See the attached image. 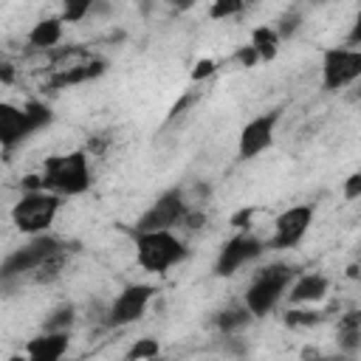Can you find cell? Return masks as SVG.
Here are the masks:
<instances>
[{"label": "cell", "instance_id": "cell-4", "mask_svg": "<svg viewBox=\"0 0 361 361\" xmlns=\"http://www.w3.org/2000/svg\"><path fill=\"white\" fill-rule=\"evenodd\" d=\"M51 121H54V113L39 99L25 102L23 107L3 102L0 104V147H3V152H11L17 144H23L28 135L39 133Z\"/></svg>", "mask_w": 361, "mask_h": 361}, {"label": "cell", "instance_id": "cell-35", "mask_svg": "<svg viewBox=\"0 0 361 361\" xmlns=\"http://www.w3.org/2000/svg\"><path fill=\"white\" fill-rule=\"evenodd\" d=\"M336 361H355V355H344L341 353V358H336Z\"/></svg>", "mask_w": 361, "mask_h": 361}, {"label": "cell", "instance_id": "cell-26", "mask_svg": "<svg viewBox=\"0 0 361 361\" xmlns=\"http://www.w3.org/2000/svg\"><path fill=\"white\" fill-rule=\"evenodd\" d=\"M338 350L344 355H355L361 350V330H344V333H338Z\"/></svg>", "mask_w": 361, "mask_h": 361}, {"label": "cell", "instance_id": "cell-32", "mask_svg": "<svg viewBox=\"0 0 361 361\" xmlns=\"http://www.w3.org/2000/svg\"><path fill=\"white\" fill-rule=\"evenodd\" d=\"M347 45H350V48H361V8H358V14H355V20H353V25H350Z\"/></svg>", "mask_w": 361, "mask_h": 361}, {"label": "cell", "instance_id": "cell-20", "mask_svg": "<svg viewBox=\"0 0 361 361\" xmlns=\"http://www.w3.org/2000/svg\"><path fill=\"white\" fill-rule=\"evenodd\" d=\"M90 8H93V0H68L59 11V20L62 23H85L90 17Z\"/></svg>", "mask_w": 361, "mask_h": 361}, {"label": "cell", "instance_id": "cell-11", "mask_svg": "<svg viewBox=\"0 0 361 361\" xmlns=\"http://www.w3.org/2000/svg\"><path fill=\"white\" fill-rule=\"evenodd\" d=\"M265 251L262 240L254 237L251 231H237L231 240L223 243V248L217 251V259H214V274L217 276H234L243 265L254 262L259 254Z\"/></svg>", "mask_w": 361, "mask_h": 361}, {"label": "cell", "instance_id": "cell-6", "mask_svg": "<svg viewBox=\"0 0 361 361\" xmlns=\"http://www.w3.org/2000/svg\"><path fill=\"white\" fill-rule=\"evenodd\" d=\"M62 251H65V245H62L56 237H51V234L31 237L23 248H14L11 254H6L0 274H3L6 282L14 279V276H34L51 257H56V254H62Z\"/></svg>", "mask_w": 361, "mask_h": 361}, {"label": "cell", "instance_id": "cell-13", "mask_svg": "<svg viewBox=\"0 0 361 361\" xmlns=\"http://www.w3.org/2000/svg\"><path fill=\"white\" fill-rule=\"evenodd\" d=\"M71 347V330L62 333H39L34 338H28V344L23 347L28 361H65V353Z\"/></svg>", "mask_w": 361, "mask_h": 361}, {"label": "cell", "instance_id": "cell-15", "mask_svg": "<svg viewBox=\"0 0 361 361\" xmlns=\"http://www.w3.org/2000/svg\"><path fill=\"white\" fill-rule=\"evenodd\" d=\"M28 45L37 48V51H54L62 39V20L59 17H42L31 25L28 31Z\"/></svg>", "mask_w": 361, "mask_h": 361}, {"label": "cell", "instance_id": "cell-24", "mask_svg": "<svg viewBox=\"0 0 361 361\" xmlns=\"http://www.w3.org/2000/svg\"><path fill=\"white\" fill-rule=\"evenodd\" d=\"M299 25H302V14H299L296 8H288V11L279 17V23H274V28H276L279 39H288V37H293V34L299 31Z\"/></svg>", "mask_w": 361, "mask_h": 361}, {"label": "cell", "instance_id": "cell-33", "mask_svg": "<svg viewBox=\"0 0 361 361\" xmlns=\"http://www.w3.org/2000/svg\"><path fill=\"white\" fill-rule=\"evenodd\" d=\"M0 82H3V85H11V82H14V65H11V62H3V65H0Z\"/></svg>", "mask_w": 361, "mask_h": 361}, {"label": "cell", "instance_id": "cell-30", "mask_svg": "<svg viewBox=\"0 0 361 361\" xmlns=\"http://www.w3.org/2000/svg\"><path fill=\"white\" fill-rule=\"evenodd\" d=\"M214 71H217V62H214L212 56H203V59H197V62H195V68H192V82L209 79Z\"/></svg>", "mask_w": 361, "mask_h": 361}, {"label": "cell", "instance_id": "cell-10", "mask_svg": "<svg viewBox=\"0 0 361 361\" xmlns=\"http://www.w3.org/2000/svg\"><path fill=\"white\" fill-rule=\"evenodd\" d=\"M313 214H316V209L310 203H296V206H288L285 212H279L276 220H274L271 248H279V251L296 248L305 240V234L310 231Z\"/></svg>", "mask_w": 361, "mask_h": 361}, {"label": "cell", "instance_id": "cell-3", "mask_svg": "<svg viewBox=\"0 0 361 361\" xmlns=\"http://www.w3.org/2000/svg\"><path fill=\"white\" fill-rule=\"evenodd\" d=\"M135 262L147 274H166L189 257L186 243L175 231H133Z\"/></svg>", "mask_w": 361, "mask_h": 361}, {"label": "cell", "instance_id": "cell-16", "mask_svg": "<svg viewBox=\"0 0 361 361\" xmlns=\"http://www.w3.org/2000/svg\"><path fill=\"white\" fill-rule=\"evenodd\" d=\"M248 42L257 48V54H259V59H262V62H271V59H276V54H279V45H282V39H279L276 28H274V25H268V23H262V25H254V28H251V37H248Z\"/></svg>", "mask_w": 361, "mask_h": 361}, {"label": "cell", "instance_id": "cell-17", "mask_svg": "<svg viewBox=\"0 0 361 361\" xmlns=\"http://www.w3.org/2000/svg\"><path fill=\"white\" fill-rule=\"evenodd\" d=\"M251 319H254V316H251V310L240 302V305L223 307V310L214 316V324H217V330H220L223 336H237V333H240Z\"/></svg>", "mask_w": 361, "mask_h": 361}, {"label": "cell", "instance_id": "cell-21", "mask_svg": "<svg viewBox=\"0 0 361 361\" xmlns=\"http://www.w3.org/2000/svg\"><path fill=\"white\" fill-rule=\"evenodd\" d=\"M324 316L319 313V310H305V307H290L288 313H285V324L288 327H313V324H319Z\"/></svg>", "mask_w": 361, "mask_h": 361}, {"label": "cell", "instance_id": "cell-23", "mask_svg": "<svg viewBox=\"0 0 361 361\" xmlns=\"http://www.w3.org/2000/svg\"><path fill=\"white\" fill-rule=\"evenodd\" d=\"M65 262H68V254H65V251H62V254H56V257H51V259H48V262L34 274V279H37V282H54V279L65 271Z\"/></svg>", "mask_w": 361, "mask_h": 361}, {"label": "cell", "instance_id": "cell-19", "mask_svg": "<svg viewBox=\"0 0 361 361\" xmlns=\"http://www.w3.org/2000/svg\"><path fill=\"white\" fill-rule=\"evenodd\" d=\"M73 322H76V307H73V305H59V307L51 310V316L42 322V330H45V333H62V330H71Z\"/></svg>", "mask_w": 361, "mask_h": 361}, {"label": "cell", "instance_id": "cell-7", "mask_svg": "<svg viewBox=\"0 0 361 361\" xmlns=\"http://www.w3.org/2000/svg\"><path fill=\"white\" fill-rule=\"evenodd\" d=\"M189 206H192V203L186 200L183 189L172 186V189L161 192V195L144 209V214L135 220V228H133V231H172V228H178L180 220L186 217Z\"/></svg>", "mask_w": 361, "mask_h": 361}, {"label": "cell", "instance_id": "cell-37", "mask_svg": "<svg viewBox=\"0 0 361 361\" xmlns=\"http://www.w3.org/2000/svg\"><path fill=\"white\" fill-rule=\"evenodd\" d=\"M152 361H158V358H152Z\"/></svg>", "mask_w": 361, "mask_h": 361}, {"label": "cell", "instance_id": "cell-14", "mask_svg": "<svg viewBox=\"0 0 361 361\" xmlns=\"http://www.w3.org/2000/svg\"><path fill=\"white\" fill-rule=\"evenodd\" d=\"M330 293V279L324 276V274H299L296 279H293V285H290V290H288V302L293 305V307H302V305H316V302H322L324 296Z\"/></svg>", "mask_w": 361, "mask_h": 361}, {"label": "cell", "instance_id": "cell-2", "mask_svg": "<svg viewBox=\"0 0 361 361\" xmlns=\"http://www.w3.org/2000/svg\"><path fill=\"white\" fill-rule=\"evenodd\" d=\"M42 183L45 192H54L59 197H76L85 195L93 183L90 172V152L87 149H73L65 155H54L42 166Z\"/></svg>", "mask_w": 361, "mask_h": 361}, {"label": "cell", "instance_id": "cell-9", "mask_svg": "<svg viewBox=\"0 0 361 361\" xmlns=\"http://www.w3.org/2000/svg\"><path fill=\"white\" fill-rule=\"evenodd\" d=\"M152 296H155V288L147 285V282H130V285H124L121 293L110 302V307L104 313V324L107 327H127V324L138 322L147 313Z\"/></svg>", "mask_w": 361, "mask_h": 361}, {"label": "cell", "instance_id": "cell-22", "mask_svg": "<svg viewBox=\"0 0 361 361\" xmlns=\"http://www.w3.org/2000/svg\"><path fill=\"white\" fill-rule=\"evenodd\" d=\"M243 11H245V3H240V0H214L209 6V17L212 20H228V17H237Z\"/></svg>", "mask_w": 361, "mask_h": 361}, {"label": "cell", "instance_id": "cell-12", "mask_svg": "<svg viewBox=\"0 0 361 361\" xmlns=\"http://www.w3.org/2000/svg\"><path fill=\"white\" fill-rule=\"evenodd\" d=\"M276 121H279V110H268V113H259V116L248 118L240 130V138H237V158L251 161V158L262 155L274 144Z\"/></svg>", "mask_w": 361, "mask_h": 361}, {"label": "cell", "instance_id": "cell-18", "mask_svg": "<svg viewBox=\"0 0 361 361\" xmlns=\"http://www.w3.org/2000/svg\"><path fill=\"white\" fill-rule=\"evenodd\" d=\"M158 355H161V341L152 338V336H141V338H135V341L130 344L124 361H152V358H158Z\"/></svg>", "mask_w": 361, "mask_h": 361}, {"label": "cell", "instance_id": "cell-5", "mask_svg": "<svg viewBox=\"0 0 361 361\" xmlns=\"http://www.w3.org/2000/svg\"><path fill=\"white\" fill-rule=\"evenodd\" d=\"M59 209H62V197L54 192H45V189L42 192H23L20 200L11 206V223L23 234L39 237L54 226Z\"/></svg>", "mask_w": 361, "mask_h": 361}, {"label": "cell", "instance_id": "cell-8", "mask_svg": "<svg viewBox=\"0 0 361 361\" xmlns=\"http://www.w3.org/2000/svg\"><path fill=\"white\" fill-rule=\"evenodd\" d=\"M361 79V48L336 45L322 54V87L336 93Z\"/></svg>", "mask_w": 361, "mask_h": 361}, {"label": "cell", "instance_id": "cell-25", "mask_svg": "<svg viewBox=\"0 0 361 361\" xmlns=\"http://www.w3.org/2000/svg\"><path fill=\"white\" fill-rule=\"evenodd\" d=\"M206 212H203V206H189V212H186V217L180 220V228L183 231H200L203 226H206Z\"/></svg>", "mask_w": 361, "mask_h": 361}, {"label": "cell", "instance_id": "cell-36", "mask_svg": "<svg viewBox=\"0 0 361 361\" xmlns=\"http://www.w3.org/2000/svg\"><path fill=\"white\" fill-rule=\"evenodd\" d=\"M358 102H361V90H358Z\"/></svg>", "mask_w": 361, "mask_h": 361}, {"label": "cell", "instance_id": "cell-34", "mask_svg": "<svg viewBox=\"0 0 361 361\" xmlns=\"http://www.w3.org/2000/svg\"><path fill=\"white\" fill-rule=\"evenodd\" d=\"M8 361H28V358H25V353H14Z\"/></svg>", "mask_w": 361, "mask_h": 361}, {"label": "cell", "instance_id": "cell-29", "mask_svg": "<svg viewBox=\"0 0 361 361\" xmlns=\"http://www.w3.org/2000/svg\"><path fill=\"white\" fill-rule=\"evenodd\" d=\"M254 214H257V209H251V206H243V209H237L234 214H231V228L234 231H248V226H251V220H254Z\"/></svg>", "mask_w": 361, "mask_h": 361}, {"label": "cell", "instance_id": "cell-1", "mask_svg": "<svg viewBox=\"0 0 361 361\" xmlns=\"http://www.w3.org/2000/svg\"><path fill=\"white\" fill-rule=\"evenodd\" d=\"M296 276H299V271L293 265H285V262H271V265L257 268L251 282L245 285L243 305L251 310L254 319L268 316L288 296V290H290Z\"/></svg>", "mask_w": 361, "mask_h": 361}, {"label": "cell", "instance_id": "cell-28", "mask_svg": "<svg viewBox=\"0 0 361 361\" xmlns=\"http://www.w3.org/2000/svg\"><path fill=\"white\" fill-rule=\"evenodd\" d=\"M341 195H344V200H358V197H361V169H358V172H350V175L344 178Z\"/></svg>", "mask_w": 361, "mask_h": 361}, {"label": "cell", "instance_id": "cell-31", "mask_svg": "<svg viewBox=\"0 0 361 361\" xmlns=\"http://www.w3.org/2000/svg\"><path fill=\"white\" fill-rule=\"evenodd\" d=\"M344 330H361V310H347L344 316H338V333Z\"/></svg>", "mask_w": 361, "mask_h": 361}, {"label": "cell", "instance_id": "cell-27", "mask_svg": "<svg viewBox=\"0 0 361 361\" xmlns=\"http://www.w3.org/2000/svg\"><path fill=\"white\" fill-rule=\"evenodd\" d=\"M234 62H237L240 68H254V65H259L262 59H259L257 48H254L251 42H245V45H240V48L234 51Z\"/></svg>", "mask_w": 361, "mask_h": 361}]
</instances>
